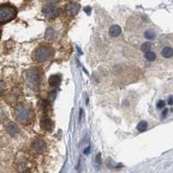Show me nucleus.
I'll list each match as a JSON object with an SVG mask.
<instances>
[{
    "label": "nucleus",
    "instance_id": "23",
    "mask_svg": "<svg viewBox=\"0 0 173 173\" xmlns=\"http://www.w3.org/2000/svg\"><path fill=\"white\" fill-rule=\"evenodd\" d=\"M89 152H90V146H88V147L84 150V153L85 154H89Z\"/></svg>",
    "mask_w": 173,
    "mask_h": 173
},
{
    "label": "nucleus",
    "instance_id": "8",
    "mask_svg": "<svg viewBox=\"0 0 173 173\" xmlns=\"http://www.w3.org/2000/svg\"><path fill=\"white\" fill-rule=\"evenodd\" d=\"M5 129L11 136H15L19 132V128L17 127V125L13 122H10L9 124H7V126L5 127Z\"/></svg>",
    "mask_w": 173,
    "mask_h": 173
},
{
    "label": "nucleus",
    "instance_id": "14",
    "mask_svg": "<svg viewBox=\"0 0 173 173\" xmlns=\"http://www.w3.org/2000/svg\"><path fill=\"white\" fill-rule=\"evenodd\" d=\"M55 30H53V29L49 28V29L47 30L46 33H45V38H46L47 40H52L53 38L55 37Z\"/></svg>",
    "mask_w": 173,
    "mask_h": 173
},
{
    "label": "nucleus",
    "instance_id": "2",
    "mask_svg": "<svg viewBox=\"0 0 173 173\" xmlns=\"http://www.w3.org/2000/svg\"><path fill=\"white\" fill-rule=\"evenodd\" d=\"M14 115L19 122H28L32 119L33 114L27 106L24 105H18L15 108Z\"/></svg>",
    "mask_w": 173,
    "mask_h": 173
},
{
    "label": "nucleus",
    "instance_id": "3",
    "mask_svg": "<svg viewBox=\"0 0 173 173\" xmlns=\"http://www.w3.org/2000/svg\"><path fill=\"white\" fill-rule=\"evenodd\" d=\"M41 76L37 68H31L26 74V82L31 89H36L40 84Z\"/></svg>",
    "mask_w": 173,
    "mask_h": 173
},
{
    "label": "nucleus",
    "instance_id": "9",
    "mask_svg": "<svg viewBox=\"0 0 173 173\" xmlns=\"http://www.w3.org/2000/svg\"><path fill=\"white\" fill-rule=\"evenodd\" d=\"M61 81H62V78L58 75H53V76H51L49 78V83L52 87H57V86H59Z\"/></svg>",
    "mask_w": 173,
    "mask_h": 173
},
{
    "label": "nucleus",
    "instance_id": "4",
    "mask_svg": "<svg viewBox=\"0 0 173 173\" xmlns=\"http://www.w3.org/2000/svg\"><path fill=\"white\" fill-rule=\"evenodd\" d=\"M50 55V50L48 47H39L35 52V58L37 62L42 63L49 58Z\"/></svg>",
    "mask_w": 173,
    "mask_h": 173
},
{
    "label": "nucleus",
    "instance_id": "22",
    "mask_svg": "<svg viewBox=\"0 0 173 173\" xmlns=\"http://www.w3.org/2000/svg\"><path fill=\"white\" fill-rule=\"evenodd\" d=\"M168 104L171 106L173 105V97H171V96L168 99Z\"/></svg>",
    "mask_w": 173,
    "mask_h": 173
},
{
    "label": "nucleus",
    "instance_id": "20",
    "mask_svg": "<svg viewBox=\"0 0 173 173\" xmlns=\"http://www.w3.org/2000/svg\"><path fill=\"white\" fill-rule=\"evenodd\" d=\"M101 156H102V155H101V153H99V154H98V156L96 157V162H97L99 165H101V164H102V159H101Z\"/></svg>",
    "mask_w": 173,
    "mask_h": 173
},
{
    "label": "nucleus",
    "instance_id": "21",
    "mask_svg": "<svg viewBox=\"0 0 173 173\" xmlns=\"http://www.w3.org/2000/svg\"><path fill=\"white\" fill-rule=\"evenodd\" d=\"M84 11L87 13L88 15H89V14H90V12H91V8H90L89 6H87V7L84 9Z\"/></svg>",
    "mask_w": 173,
    "mask_h": 173
},
{
    "label": "nucleus",
    "instance_id": "6",
    "mask_svg": "<svg viewBox=\"0 0 173 173\" xmlns=\"http://www.w3.org/2000/svg\"><path fill=\"white\" fill-rule=\"evenodd\" d=\"M80 10V5L75 2H69L66 5V11L70 16H76Z\"/></svg>",
    "mask_w": 173,
    "mask_h": 173
},
{
    "label": "nucleus",
    "instance_id": "5",
    "mask_svg": "<svg viewBox=\"0 0 173 173\" xmlns=\"http://www.w3.org/2000/svg\"><path fill=\"white\" fill-rule=\"evenodd\" d=\"M42 13L43 15L48 18H55L59 14V10L52 5H47L42 8Z\"/></svg>",
    "mask_w": 173,
    "mask_h": 173
},
{
    "label": "nucleus",
    "instance_id": "18",
    "mask_svg": "<svg viewBox=\"0 0 173 173\" xmlns=\"http://www.w3.org/2000/svg\"><path fill=\"white\" fill-rule=\"evenodd\" d=\"M145 57L149 62H152V61H154V60L156 59V55L153 52H148V53H145Z\"/></svg>",
    "mask_w": 173,
    "mask_h": 173
},
{
    "label": "nucleus",
    "instance_id": "19",
    "mask_svg": "<svg viewBox=\"0 0 173 173\" xmlns=\"http://www.w3.org/2000/svg\"><path fill=\"white\" fill-rule=\"evenodd\" d=\"M165 106V102H164V101H158V104H157V107H158V109H161V108H163Z\"/></svg>",
    "mask_w": 173,
    "mask_h": 173
},
{
    "label": "nucleus",
    "instance_id": "15",
    "mask_svg": "<svg viewBox=\"0 0 173 173\" xmlns=\"http://www.w3.org/2000/svg\"><path fill=\"white\" fill-rule=\"evenodd\" d=\"M137 129L140 132H143L145 131L147 129V123H146V121H144V120L143 121H140L138 124V126H137Z\"/></svg>",
    "mask_w": 173,
    "mask_h": 173
},
{
    "label": "nucleus",
    "instance_id": "11",
    "mask_svg": "<svg viewBox=\"0 0 173 173\" xmlns=\"http://www.w3.org/2000/svg\"><path fill=\"white\" fill-rule=\"evenodd\" d=\"M121 33V28L119 25H113L110 27L109 35L113 37H118L119 35Z\"/></svg>",
    "mask_w": 173,
    "mask_h": 173
},
{
    "label": "nucleus",
    "instance_id": "24",
    "mask_svg": "<svg viewBox=\"0 0 173 173\" xmlns=\"http://www.w3.org/2000/svg\"><path fill=\"white\" fill-rule=\"evenodd\" d=\"M167 111H168V110H167V109L164 110V112H163V114H162V115H163V116H165V114H167Z\"/></svg>",
    "mask_w": 173,
    "mask_h": 173
},
{
    "label": "nucleus",
    "instance_id": "13",
    "mask_svg": "<svg viewBox=\"0 0 173 173\" xmlns=\"http://www.w3.org/2000/svg\"><path fill=\"white\" fill-rule=\"evenodd\" d=\"M140 50L141 51H143L145 53H148V52H151V50H152V43L149 42H144L143 44L140 47Z\"/></svg>",
    "mask_w": 173,
    "mask_h": 173
},
{
    "label": "nucleus",
    "instance_id": "17",
    "mask_svg": "<svg viewBox=\"0 0 173 173\" xmlns=\"http://www.w3.org/2000/svg\"><path fill=\"white\" fill-rule=\"evenodd\" d=\"M38 106L42 110H47L50 107V103L45 101V100H41L38 102Z\"/></svg>",
    "mask_w": 173,
    "mask_h": 173
},
{
    "label": "nucleus",
    "instance_id": "1",
    "mask_svg": "<svg viewBox=\"0 0 173 173\" xmlns=\"http://www.w3.org/2000/svg\"><path fill=\"white\" fill-rule=\"evenodd\" d=\"M17 14V9L11 4H4L0 7V22L5 24L13 20Z\"/></svg>",
    "mask_w": 173,
    "mask_h": 173
},
{
    "label": "nucleus",
    "instance_id": "7",
    "mask_svg": "<svg viewBox=\"0 0 173 173\" xmlns=\"http://www.w3.org/2000/svg\"><path fill=\"white\" fill-rule=\"evenodd\" d=\"M41 124V127L45 131H51L54 128V123L51 120L50 118L49 117H43L40 121Z\"/></svg>",
    "mask_w": 173,
    "mask_h": 173
},
{
    "label": "nucleus",
    "instance_id": "12",
    "mask_svg": "<svg viewBox=\"0 0 173 173\" xmlns=\"http://www.w3.org/2000/svg\"><path fill=\"white\" fill-rule=\"evenodd\" d=\"M162 55L165 58H170L173 55V49L171 47H165L162 50Z\"/></svg>",
    "mask_w": 173,
    "mask_h": 173
},
{
    "label": "nucleus",
    "instance_id": "10",
    "mask_svg": "<svg viewBox=\"0 0 173 173\" xmlns=\"http://www.w3.org/2000/svg\"><path fill=\"white\" fill-rule=\"evenodd\" d=\"M33 148L37 152H42V151H43V149L45 148V143L43 142L42 139H35L34 142H33Z\"/></svg>",
    "mask_w": 173,
    "mask_h": 173
},
{
    "label": "nucleus",
    "instance_id": "16",
    "mask_svg": "<svg viewBox=\"0 0 173 173\" xmlns=\"http://www.w3.org/2000/svg\"><path fill=\"white\" fill-rule=\"evenodd\" d=\"M155 37H156V34L152 30H148L145 32V37L148 40H152L155 38Z\"/></svg>",
    "mask_w": 173,
    "mask_h": 173
}]
</instances>
